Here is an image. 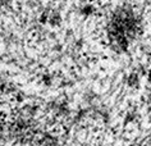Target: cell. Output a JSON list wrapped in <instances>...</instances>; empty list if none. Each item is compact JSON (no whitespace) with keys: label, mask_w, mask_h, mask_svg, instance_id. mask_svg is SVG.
Listing matches in <instances>:
<instances>
[{"label":"cell","mask_w":151,"mask_h":146,"mask_svg":"<svg viewBox=\"0 0 151 146\" xmlns=\"http://www.w3.org/2000/svg\"><path fill=\"white\" fill-rule=\"evenodd\" d=\"M104 29L113 50L127 51L139 35L141 17L132 5L122 4L108 14Z\"/></svg>","instance_id":"cell-1"},{"label":"cell","mask_w":151,"mask_h":146,"mask_svg":"<svg viewBox=\"0 0 151 146\" xmlns=\"http://www.w3.org/2000/svg\"><path fill=\"white\" fill-rule=\"evenodd\" d=\"M12 95V85L5 77L0 76V105Z\"/></svg>","instance_id":"cell-2"},{"label":"cell","mask_w":151,"mask_h":146,"mask_svg":"<svg viewBox=\"0 0 151 146\" xmlns=\"http://www.w3.org/2000/svg\"><path fill=\"white\" fill-rule=\"evenodd\" d=\"M5 1H6V0H0V6L4 5V4H5Z\"/></svg>","instance_id":"cell-3"}]
</instances>
